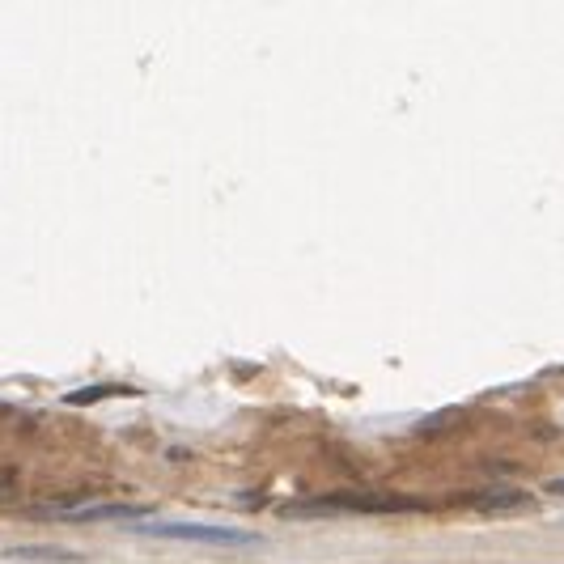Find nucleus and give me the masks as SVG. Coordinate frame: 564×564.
<instances>
[{"label":"nucleus","instance_id":"1","mask_svg":"<svg viewBox=\"0 0 564 564\" xmlns=\"http://www.w3.org/2000/svg\"><path fill=\"white\" fill-rule=\"evenodd\" d=\"M140 535H162V539H187V543H217V548H251L255 535L238 526H213V522H145L136 526Z\"/></svg>","mask_w":564,"mask_h":564},{"label":"nucleus","instance_id":"2","mask_svg":"<svg viewBox=\"0 0 564 564\" xmlns=\"http://www.w3.org/2000/svg\"><path fill=\"white\" fill-rule=\"evenodd\" d=\"M408 509V501H382V497H323L289 509L293 518H331V514H395Z\"/></svg>","mask_w":564,"mask_h":564},{"label":"nucleus","instance_id":"3","mask_svg":"<svg viewBox=\"0 0 564 564\" xmlns=\"http://www.w3.org/2000/svg\"><path fill=\"white\" fill-rule=\"evenodd\" d=\"M0 556H5V560H51V564H73V560H81V552H68V548H43V543H22V548H5Z\"/></svg>","mask_w":564,"mask_h":564},{"label":"nucleus","instance_id":"4","mask_svg":"<svg viewBox=\"0 0 564 564\" xmlns=\"http://www.w3.org/2000/svg\"><path fill=\"white\" fill-rule=\"evenodd\" d=\"M149 514V505H94V509H81V514H64L68 522H94V518H140Z\"/></svg>","mask_w":564,"mask_h":564}]
</instances>
